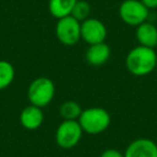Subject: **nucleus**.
<instances>
[{
  "mask_svg": "<svg viewBox=\"0 0 157 157\" xmlns=\"http://www.w3.org/2000/svg\"><path fill=\"white\" fill-rule=\"evenodd\" d=\"M157 54L154 48L139 45L132 48L126 56V68L131 74L143 76L156 68Z\"/></svg>",
  "mask_w": 157,
  "mask_h": 157,
  "instance_id": "1",
  "label": "nucleus"
},
{
  "mask_svg": "<svg viewBox=\"0 0 157 157\" xmlns=\"http://www.w3.org/2000/svg\"><path fill=\"white\" fill-rule=\"evenodd\" d=\"M83 132L90 135H99L108 129L111 123V116L102 108H90L83 110L78 120Z\"/></svg>",
  "mask_w": 157,
  "mask_h": 157,
  "instance_id": "2",
  "label": "nucleus"
},
{
  "mask_svg": "<svg viewBox=\"0 0 157 157\" xmlns=\"http://www.w3.org/2000/svg\"><path fill=\"white\" fill-rule=\"evenodd\" d=\"M27 96L33 105L39 108L50 105L55 96V85L51 78L41 76L37 78L30 83Z\"/></svg>",
  "mask_w": 157,
  "mask_h": 157,
  "instance_id": "3",
  "label": "nucleus"
},
{
  "mask_svg": "<svg viewBox=\"0 0 157 157\" xmlns=\"http://www.w3.org/2000/svg\"><path fill=\"white\" fill-rule=\"evenodd\" d=\"M83 135L81 125L78 121H63L56 130V143L63 150H69L80 142Z\"/></svg>",
  "mask_w": 157,
  "mask_h": 157,
  "instance_id": "4",
  "label": "nucleus"
},
{
  "mask_svg": "<svg viewBox=\"0 0 157 157\" xmlns=\"http://www.w3.org/2000/svg\"><path fill=\"white\" fill-rule=\"evenodd\" d=\"M56 37L67 46L75 45L81 39V23L71 15L59 18L56 24Z\"/></svg>",
  "mask_w": 157,
  "mask_h": 157,
  "instance_id": "5",
  "label": "nucleus"
},
{
  "mask_svg": "<svg viewBox=\"0 0 157 157\" xmlns=\"http://www.w3.org/2000/svg\"><path fill=\"white\" fill-rule=\"evenodd\" d=\"M118 12L123 22L136 27L145 22L148 16V9L140 0H125Z\"/></svg>",
  "mask_w": 157,
  "mask_h": 157,
  "instance_id": "6",
  "label": "nucleus"
},
{
  "mask_svg": "<svg viewBox=\"0 0 157 157\" xmlns=\"http://www.w3.org/2000/svg\"><path fill=\"white\" fill-rule=\"evenodd\" d=\"M107 38V28L101 21L90 18L81 23V39L87 44H97L105 42Z\"/></svg>",
  "mask_w": 157,
  "mask_h": 157,
  "instance_id": "7",
  "label": "nucleus"
},
{
  "mask_svg": "<svg viewBox=\"0 0 157 157\" xmlns=\"http://www.w3.org/2000/svg\"><path fill=\"white\" fill-rule=\"evenodd\" d=\"M125 157H157V144L146 138L136 139L127 146Z\"/></svg>",
  "mask_w": 157,
  "mask_h": 157,
  "instance_id": "8",
  "label": "nucleus"
},
{
  "mask_svg": "<svg viewBox=\"0 0 157 157\" xmlns=\"http://www.w3.org/2000/svg\"><path fill=\"white\" fill-rule=\"evenodd\" d=\"M20 121L24 128L28 130H36L41 126L44 121L42 109L33 105H28L21 112Z\"/></svg>",
  "mask_w": 157,
  "mask_h": 157,
  "instance_id": "9",
  "label": "nucleus"
},
{
  "mask_svg": "<svg viewBox=\"0 0 157 157\" xmlns=\"http://www.w3.org/2000/svg\"><path fill=\"white\" fill-rule=\"evenodd\" d=\"M111 50L105 42L92 44L85 53V58L87 63L92 66H102L109 60Z\"/></svg>",
  "mask_w": 157,
  "mask_h": 157,
  "instance_id": "10",
  "label": "nucleus"
},
{
  "mask_svg": "<svg viewBox=\"0 0 157 157\" xmlns=\"http://www.w3.org/2000/svg\"><path fill=\"white\" fill-rule=\"evenodd\" d=\"M136 37L140 45L151 48L157 46V28L152 23L144 22L137 26Z\"/></svg>",
  "mask_w": 157,
  "mask_h": 157,
  "instance_id": "11",
  "label": "nucleus"
},
{
  "mask_svg": "<svg viewBox=\"0 0 157 157\" xmlns=\"http://www.w3.org/2000/svg\"><path fill=\"white\" fill-rule=\"evenodd\" d=\"M75 2L76 0H50L48 11L54 17L59 20L71 14Z\"/></svg>",
  "mask_w": 157,
  "mask_h": 157,
  "instance_id": "12",
  "label": "nucleus"
},
{
  "mask_svg": "<svg viewBox=\"0 0 157 157\" xmlns=\"http://www.w3.org/2000/svg\"><path fill=\"white\" fill-rule=\"evenodd\" d=\"M82 111L81 105L73 100L65 101L59 108V114L63 121H78Z\"/></svg>",
  "mask_w": 157,
  "mask_h": 157,
  "instance_id": "13",
  "label": "nucleus"
},
{
  "mask_svg": "<svg viewBox=\"0 0 157 157\" xmlns=\"http://www.w3.org/2000/svg\"><path fill=\"white\" fill-rule=\"evenodd\" d=\"M15 78V70L11 63L0 60V90L9 87Z\"/></svg>",
  "mask_w": 157,
  "mask_h": 157,
  "instance_id": "14",
  "label": "nucleus"
},
{
  "mask_svg": "<svg viewBox=\"0 0 157 157\" xmlns=\"http://www.w3.org/2000/svg\"><path fill=\"white\" fill-rule=\"evenodd\" d=\"M90 6L85 0H76L75 5H74L72 12L70 15L80 23L84 22L90 17Z\"/></svg>",
  "mask_w": 157,
  "mask_h": 157,
  "instance_id": "15",
  "label": "nucleus"
},
{
  "mask_svg": "<svg viewBox=\"0 0 157 157\" xmlns=\"http://www.w3.org/2000/svg\"><path fill=\"white\" fill-rule=\"evenodd\" d=\"M100 157H125V156L123 153H121L120 151L115 150V148H108V150H105L100 155Z\"/></svg>",
  "mask_w": 157,
  "mask_h": 157,
  "instance_id": "16",
  "label": "nucleus"
},
{
  "mask_svg": "<svg viewBox=\"0 0 157 157\" xmlns=\"http://www.w3.org/2000/svg\"><path fill=\"white\" fill-rule=\"evenodd\" d=\"M147 9H155L157 8V0H140Z\"/></svg>",
  "mask_w": 157,
  "mask_h": 157,
  "instance_id": "17",
  "label": "nucleus"
},
{
  "mask_svg": "<svg viewBox=\"0 0 157 157\" xmlns=\"http://www.w3.org/2000/svg\"><path fill=\"white\" fill-rule=\"evenodd\" d=\"M156 68H157V61H156Z\"/></svg>",
  "mask_w": 157,
  "mask_h": 157,
  "instance_id": "18",
  "label": "nucleus"
}]
</instances>
